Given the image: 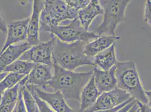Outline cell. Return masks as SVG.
Instances as JSON below:
<instances>
[{
	"label": "cell",
	"mask_w": 151,
	"mask_h": 112,
	"mask_svg": "<svg viewBox=\"0 0 151 112\" xmlns=\"http://www.w3.org/2000/svg\"><path fill=\"white\" fill-rule=\"evenodd\" d=\"M53 76L45 89L59 91L65 99L80 101L82 89L93 75V70L85 72H76L63 69L55 64L52 65Z\"/></svg>",
	"instance_id": "1"
},
{
	"label": "cell",
	"mask_w": 151,
	"mask_h": 112,
	"mask_svg": "<svg viewBox=\"0 0 151 112\" xmlns=\"http://www.w3.org/2000/svg\"><path fill=\"white\" fill-rule=\"evenodd\" d=\"M53 37H54L52 51L53 64L71 71H74L77 68L83 66H94L93 58L88 57L84 54L83 49L86 43L77 41L67 43Z\"/></svg>",
	"instance_id": "2"
},
{
	"label": "cell",
	"mask_w": 151,
	"mask_h": 112,
	"mask_svg": "<svg viewBox=\"0 0 151 112\" xmlns=\"http://www.w3.org/2000/svg\"><path fill=\"white\" fill-rule=\"evenodd\" d=\"M115 75L117 87L129 94L130 96L143 104H151L146 95V90L140 80L136 63L132 60L116 63Z\"/></svg>",
	"instance_id": "3"
},
{
	"label": "cell",
	"mask_w": 151,
	"mask_h": 112,
	"mask_svg": "<svg viewBox=\"0 0 151 112\" xmlns=\"http://www.w3.org/2000/svg\"><path fill=\"white\" fill-rule=\"evenodd\" d=\"M103 10V18L94 32L99 36L115 35L117 26L126 20L125 11L130 2L129 0H101L99 1Z\"/></svg>",
	"instance_id": "4"
},
{
	"label": "cell",
	"mask_w": 151,
	"mask_h": 112,
	"mask_svg": "<svg viewBox=\"0 0 151 112\" xmlns=\"http://www.w3.org/2000/svg\"><path fill=\"white\" fill-rule=\"evenodd\" d=\"M78 11L67 5L65 1L47 0L40 13V29L56 26L64 21L72 20L78 17Z\"/></svg>",
	"instance_id": "5"
},
{
	"label": "cell",
	"mask_w": 151,
	"mask_h": 112,
	"mask_svg": "<svg viewBox=\"0 0 151 112\" xmlns=\"http://www.w3.org/2000/svg\"><path fill=\"white\" fill-rule=\"evenodd\" d=\"M43 30L50 33L60 41L67 43L82 41L87 44L100 37L94 31H86L78 18L67 21L65 25L46 28Z\"/></svg>",
	"instance_id": "6"
},
{
	"label": "cell",
	"mask_w": 151,
	"mask_h": 112,
	"mask_svg": "<svg viewBox=\"0 0 151 112\" xmlns=\"http://www.w3.org/2000/svg\"><path fill=\"white\" fill-rule=\"evenodd\" d=\"M51 39L46 42L39 43L25 52L20 57L19 60L25 61L35 64H43L52 66V51L54 37L51 35Z\"/></svg>",
	"instance_id": "7"
},
{
	"label": "cell",
	"mask_w": 151,
	"mask_h": 112,
	"mask_svg": "<svg viewBox=\"0 0 151 112\" xmlns=\"http://www.w3.org/2000/svg\"><path fill=\"white\" fill-rule=\"evenodd\" d=\"M53 76L52 66L36 64L30 73L20 81V86L32 85L44 91Z\"/></svg>",
	"instance_id": "8"
},
{
	"label": "cell",
	"mask_w": 151,
	"mask_h": 112,
	"mask_svg": "<svg viewBox=\"0 0 151 112\" xmlns=\"http://www.w3.org/2000/svg\"><path fill=\"white\" fill-rule=\"evenodd\" d=\"M131 98L130 95L119 88L101 94L94 104L84 112L108 110L117 107Z\"/></svg>",
	"instance_id": "9"
},
{
	"label": "cell",
	"mask_w": 151,
	"mask_h": 112,
	"mask_svg": "<svg viewBox=\"0 0 151 112\" xmlns=\"http://www.w3.org/2000/svg\"><path fill=\"white\" fill-rule=\"evenodd\" d=\"M29 21V18L14 21L7 25L6 40L0 51V55L9 46L27 39Z\"/></svg>",
	"instance_id": "10"
},
{
	"label": "cell",
	"mask_w": 151,
	"mask_h": 112,
	"mask_svg": "<svg viewBox=\"0 0 151 112\" xmlns=\"http://www.w3.org/2000/svg\"><path fill=\"white\" fill-rule=\"evenodd\" d=\"M33 90L38 97L44 101L54 112H78L68 105L63 95L59 91L49 93L35 86H33Z\"/></svg>",
	"instance_id": "11"
},
{
	"label": "cell",
	"mask_w": 151,
	"mask_h": 112,
	"mask_svg": "<svg viewBox=\"0 0 151 112\" xmlns=\"http://www.w3.org/2000/svg\"><path fill=\"white\" fill-rule=\"evenodd\" d=\"M93 71L95 84L101 94L111 91L117 88L116 66L107 71L99 69L95 67Z\"/></svg>",
	"instance_id": "12"
},
{
	"label": "cell",
	"mask_w": 151,
	"mask_h": 112,
	"mask_svg": "<svg viewBox=\"0 0 151 112\" xmlns=\"http://www.w3.org/2000/svg\"><path fill=\"white\" fill-rule=\"evenodd\" d=\"M44 1H33L32 13L28 23L27 39V42L31 46L36 45L39 43L40 17L44 6Z\"/></svg>",
	"instance_id": "13"
},
{
	"label": "cell",
	"mask_w": 151,
	"mask_h": 112,
	"mask_svg": "<svg viewBox=\"0 0 151 112\" xmlns=\"http://www.w3.org/2000/svg\"><path fill=\"white\" fill-rule=\"evenodd\" d=\"M31 47L26 42L16 45L13 44L7 47L0 55V73L3 72L6 67L17 61Z\"/></svg>",
	"instance_id": "14"
},
{
	"label": "cell",
	"mask_w": 151,
	"mask_h": 112,
	"mask_svg": "<svg viewBox=\"0 0 151 112\" xmlns=\"http://www.w3.org/2000/svg\"><path fill=\"white\" fill-rule=\"evenodd\" d=\"M120 39V37L116 35L101 36L85 44L83 49L84 54L88 57L93 58L97 54L106 50Z\"/></svg>",
	"instance_id": "15"
},
{
	"label": "cell",
	"mask_w": 151,
	"mask_h": 112,
	"mask_svg": "<svg viewBox=\"0 0 151 112\" xmlns=\"http://www.w3.org/2000/svg\"><path fill=\"white\" fill-rule=\"evenodd\" d=\"M103 14V10L99 1L91 0L86 6L78 11L77 18L85 30L88 31V28L94 19L98 15Z\"/></svg>",
	"instance_id": "16"
},
{
	"label": "cell",
	"mask_w": 151,
	"mask_h": 112,
	"mask_svg": "<svg viewBox=\"0 0 151 112\" xmlns=\"http://www.w3.org/2000/svg\"><path fill=\"white\" fill-rule=\"evenodd\" d=\"M101 94L96 87L93 75L88 82L82 89L80 94V106L78 112H84L91 107Z\"/></svg>",
	"instance_id": "17"
},
{
	"label": "cell",
	"mask_w": 151,
	"mask_h": 112,
	"mask_svg": "<svg viewBox=\"0 0 151 112\" xmlns=\"http://www.w3.org/2000/svg\"><path fill=\"white\" fill-rule=\"evenodd\" d=\"M117 61L115 43L93 57L94 66L96 67H99L104 71H107L112 68Z\"/></svg>",
	"instance_id": "18"
},
{
	"label": "cell",
	"mask_w": 151,
	"mask_h": 112,
	"mask_svg": "<svg viewBox=\"0 0 151 112\" xmlns=\"http://www.w3.org/2000/svg\"><path fill=\"white\" fill-rule=\"evenodd\" d=\"M35 65L34 63L17 60L6 67L4 72L27 76L30 73Z\"/></svg>",
	"instance_id": "19"
},
{
	"label": "cell",
	"mask_w": 151,
	"mask_h": 112,
	"mask_svg": "<svg viewBox=\"0 0 151 112\" xmlns=\"http://www.w3.org/2000/svg\"><path fill=\"white\" fill-rule=\"evenodd\" d=\"M25 76L9 72L0 82V94H2L7 89L18 84Z\"/></svg>",
	"instance_id": "20"
},
{
	"label": "cell",
	"mask_w": 151,
	"mask_h": 112,
	"mask_svg": "<svg viewBox=\"0 0 151 112\" xmlns=\"http://www.w3.org/2000/svg\"><path fill=\"white\" fill-rule=\"evenodd\" d=\"M20 85L19 83L14 87L7 89L2 94L0 106H7L17 102L19 95Z\"/></svg>",
	"instance_id": "21"
},
{
	"label": "cell",
	"mask_w": 151,
	"mask_h": 112,
	"mask_svg": "<svg viewBox=\"0 0 151 112\" xmlns=\"http://www.w3.org/2000/svg\"><path fill=\"white\" fill-rule=\"evenodd\" d=\"M22 90L25 108L27 112H35L37 108L36 101L31 94L24 86H20Z\"/></svg>",
	"instance_id": "22"
},
{
	"label": "cell",
	"mask_w": 151,
	"mask_h": 112,
	"mask_svg": "<svg viewBox=\"0 0 151 112\" xmlns=\"http://www.w3.org/2000/svg\"><path fill=\"white\" fill-rule=\"evenodd\" d=\"M26 89L31 94L32 96L36 101L37 106L38 110L39 112H55L49 106H48L44 101L39 98L37 95L35 93L33 90V86L32 85L24 86Z\"/></svg>",
	"instance_id": "23"
},
{
	"label": "cell",
	"mask_w": 151,
	"mask_h": 112,
	"mask_svg": "<svg viewBox=\"0 0 151 112\" xmlns=\"http://www.w3.org/2000/svg\"><path fill=\"white\" fill-rule=\"evenodd\" d=\"M90 1L89 0H66L65 2L70 7L73 8L77 11L86 6Z\"/></svg>",
	"instance_id": "24"
},
{
	"label": "cell",
	"mask_w": 151,
	"mask_h": 112,
	"mask_svg": "<svg viewBox=\"0 0 151 112\" xmlns=\"http://www.w3.org/2000/svg\"><path fill=\"white\" fill-rule=\"evenodd\" d=\"M13 112H27L23 100V94L20 87L19 88L18 98L14 108Z\"/></svg>",
	"instance_id": "25"
},
{
	"label": "cell",
	"mask_w": 151,
	"mask_h": 112,
	"mask_svg": "<svg viewBox=\"0 0 151 112\" xmlns=\"http://www.w3.org/2000/svg\"><path fill=\"white\" fill-rule=\"evenodd\" d=\"M144 20L148 24H151V1L148 0L145 2L144 13Z\"/></svg>",
	"instance_id": "26"
},
{
	"label": "cell",
	"mask_w": 151,
	"mask_h": 112,
	"mask_svg": "<svg viewBox=\"0 0 151 112\" xmlns=\"http://www.w3.org/2000/svg\"><path fill=\"white\" fill-rule=\"evenodd\" d=\"M134 99H133L132 98H130L129 100H127V101H126L125 103H122V104H121L120 106H117V107H115L114 108L112 109H108V110H101V111H95L94 112H117L119 110H120L122 108H123L124 106L127 105L129 103H130V101H132V100Z\"/></svg>",
	"instance_id": "27"
},
{
	"label": "cell",
	"mask_w": 151,
	"mask_h": 112,
	"mask_svg": "<svg viewBox=\"0 0 151 112\" xmlns=\"http://www.w3.org/2000/svg\"><path fill=\"white\" fill-rule=\"evenodd\" d=\"M136 102L138 106L139 112H151V104H143L137 100Z\"/></svg>",
	"instance_id": "28"
},
{
	"label": "cell",
	"mask_w": 151,
	"mask_h": 112,
	"mask_svg": "<svg viewBox=\"0 0 151 112\" xmlns=\"http://www.w3.org/2000/svg\"><path fill=\"white\" fill-rule=\"evenodd\" d=\"M15 103H13L7 106H0V112H13Z\"/></svg>",
	"instance_id": "29"
},
{
	"label": "cell",
	"mask_w": 151,
	"mask_h": 112,
	"mask_svg": "<svg viewBox=\"0 0 151 112\" xmlns=\"http://www.w3.org/2000/svg\"><path fill=\"white\" fill-rule=\"evenodd\" d=\"M0 31L4 33L7 32L6 23L0 13Z\"/></svg>",
	"instance_id": "30"
},
{
	"label": "cell",
	"mask_w": 151,
	"mask_h": 112,
	"mask_svg": "<svg viewBox=\"0 0 151 112\" xmlns=\"http://www.w3.org/2000/svg\"><path fill=\"white\" fill-rule=\"evenodd\" d=\"M136 100L133 99L132 101L129 103L127 105L122 108L120 110H119L117 112H127L132 107V106L135 103Z\"/></svg>",
	"instance_id": "31"
},
{
	"label": "cell",
	"mask_w": 151,
	"mask_h": 112,
	"mask_svg": "<svg viewBox=\"0 0 151 112\" xmlns=\"http://www.w3.org/2000/svg\"><path fill=\"white\" fill-rule=\"evenodd\" d=\"M138 109V106L137 104V102L132 106V107L127 112H136Z\"/></svg>",
	"instance_id": "32"
},
{
	"label": "cell",
	"mask_w": 151,
	"mask_h": 112,
	"mask_svg": "<svg viewBox=\"0 0 151 112\" xmlns=\"http://www.w3.org/2000/svg\"><path fill=\"white\" fill-rule=\"evenodd\" d=\"M7 74V72H4L0 73V82L5 77V76H6Z\"/></svg>",
	"instance_id": "33"
},
{
	"label": "cell",
	"mask_w": 151,
	"mask_h": 112,
	"mask_svg": "<svg viewBox=\"0 0 151 112\" xmlns=\"http://www.w3.org/2000/svg\"><path fill=\"white\" fill-rule=\"evenodd\" d=\"M1 98H2V94H0V104H1Z\"/></svg>",
	"instance_id": "34"
},
{
	"label": "cell",
	"mask_w": 151,
	"mask_h": 112,
	"mask_svg": "<svg viewBox=\"0 0 151 112\" xmlns=\"http://www.w3.org/2000/svg\"><path fill=\"white\" fill-rule=\"evenodd\" d=\"M35 112H38V108H37V109L36 110V111H35Z\"/></svg>",
	"instance_id": "35"
},
{
	"label": "cell",
	"mask_w": 151,
	"mask_h": 112,
	"mask_svg": "<svg viewBox=\"0 0 151 112\" xmlns=\"http://www.w3.org/2000/svg\"><path fill=\"white\" fill-rule=\"evenodd\" d=\"M139 112V108H138V110H137V112Z\"/></svg>",
	"instance_id": "36"
}]
</instances>
